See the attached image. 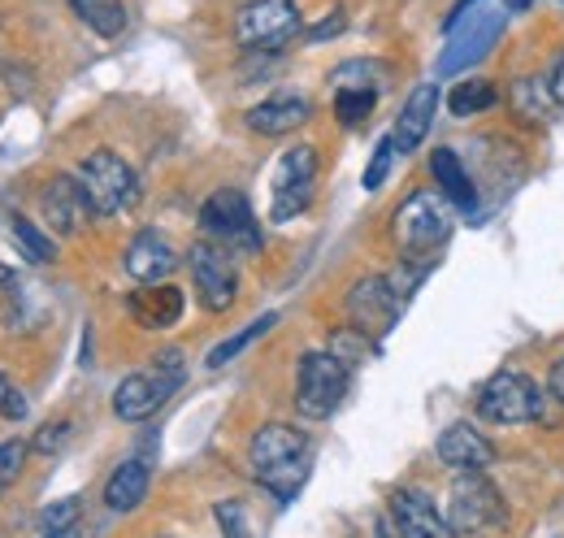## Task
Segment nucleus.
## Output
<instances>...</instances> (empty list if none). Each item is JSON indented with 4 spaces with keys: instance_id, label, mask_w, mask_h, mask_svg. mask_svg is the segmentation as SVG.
Wrapping results in <instances>:
<instances>
[{
    "instance_id": "40",
    "label": "nucleus",
    "mask_w": 564,
    "mask_h": 538,
    "mask_svg": "<svg viewBox=\"0 0 564 538\" xmlns=\"http://www.w3.org/2000/svg\"><path fill=\"white\" fill-rule=\"evenodd\" d=\"M534 0H508V9H530Z\"/></svg>"
},
{
    "instance_id": "29",
    "label": "nucleus",
    "mask_w": 564,
    "mask_h": 538,
    "mask_svg": "<svg viewBox=\"0 0 564 538\" xmlns=\"http://www.w3.org/2000/svg\"><path fill=\"white\" fill-rule=\"evenodd\" d=\"M391 161H395V139L387 134V139L373 148V161H369V170H365V192H378V187L387 183V174H391Z\"/></svg>"
},
{
    "instance_id": "3",
    "label": "nucleus",
    "mask_w": 564,
    "mask_h": 538,
    "mask_svg": "<svg viewBox=\"0 0 564 538\" xmlns=\"http://www.w3.org/2000/svg\"><path fill=\"white\" fill-rule=\"evenodd\" d=\"M352 387V369L335 356V352H304L300 369H295V408L308 421H326L339 412V404L348 400Z\"/></svg>"
},
{
    "instance_id": "25",
    "label": "nucleus",
    "mask_w": 564,
    "mask_h": 538,
    "mask_svg": "<svg viewBox=\"0 0 564 538\" xmlns=\"http://www.w3.org/2000/svg\"><path fill=\"white\" fill-rule=\"evenodd\" d=\"M512 109L521 114V122H543L547 109H552V87H547V78H539V74L517 78V83H512Z\"/></svg>"
},
{
    "instance_id": "4",
    "label": "nucleus",
    "mask_w": 564,
    "mask_h": 538,
    "mask_svg": "<svg viewBox=\"0 0 564 538\" xmlns=\"http://www.w3.org/2000/svg\"><path fill=\"white\" fill-rule=\"evenodd\" d=\"M74 179H78V187H83V196H87L96 217H118V213L135 208V201H140V179H135V170H131L118 152H109V148L91 152V157L78 165Z\"/></svg>"
},
{
    "instance_id": "19",
    "label": "nucleus",
    "mask_w": 564,
    "mask_h": 538,
    "mask_svg": "<svg viewBox=\"0 0 564 538\" xmlns=\"http://www.w3.org/2000/svg\"><path fill=\"white\" fill-rule=\"evenodd\" d=\"M131 313H135V322L148 326V331H165V326H174L183 318V291L170 287V282L143 287V291L131 295Z\"/></svg>"
},
{
    "instance_id": "11",
    "label": "nucleus",
    "mask_w": 564,
    "mask_h": 538,
    "mask_svg": "<svg viewBox=\"0 0 564 538\" xmlns=\"http://www.w3.org/2000/svg\"><path fill=\"white\" fill-rule=\"evenodd\" d=\"M387 530L395 538H456L447 513H438V504L413 491V486H400L391 491L387 499Z\"/></svg>"
},
{
    "instance_id": "13",
    "label": "nucleus",
    "mask_w": 564,
    "mask_h": 538,
    "mask_svg": "<svg viewBox=\"0 0 564 538\" xmlns=\"http://www.w3.org/2000/svg\"><path fill=\"white\" fill-rule=\"evenodd\" d=\"M438 461L456 473H482L495 461V448L474 421H452L438 434Z\"/></svg>"
},
{
    "instance_id": "17",
    "label": "nucleus",
    "mask_w": 564,
    "mask_h": 538,
    "mask_svg": "<svg viewBox=\"0 0 564 538\" xmlns=\"http://www.w3.org/2000/svg\"><path fill=\"white\" fill-rule=\"evenodd\" d=\"M170 396H174V387H170L165 378H156L152 369H148V374H131V378H122L118 391H113V412H118L122 421H148Z\"/></svg>"
},
{
    "instance_id": "31",
    "label": "nucleus",
    "mask_w": 564,
    "mask_h": 538,
    "mask_svg": "<svg viewBox=\"0 0 564 538\" xmlns=\"http://www.w3.org/2000/svg\"><path fill=\"white\" fill-rule=\"evenodd\" d=\"M213 513H217V526L226 530V538H257L252 526H248V517H243V504H239V499H226V504H217Z\"/></svg>"
},
{
    "instance_id": "16",
    "label": "nucleus",
    "mask_w": 564,
    "mask_h": 538,
    "mask_svg": "<svg viewBox=\"0 0 564 538\" xmlns=\"http://www.w3.org/2000/svg\"><path fill=\"white\" fill-rule=\"evenodd\" d=\"M122 266L127 273L143 282V287H156V282H165L174 266H178V257H174V248L156 235V230H140L135 239H131V248H127V257H122Z\"/></svg>"
},
{
    "instance_id": "12",
    "label": "nucleus",
    "mask_w": 564,
    "mask_h": 538,
    "mask_svg": "<svg viewBox=\"0 0 564 538\" xmlns=\"http://www.w3.org/2000/svg\"><path fill=\"white\" fill-rule=\"evenodd\" d=\"M400 304H404V300L395 295L391 278H378V273L360 278L352 291H348V318H352V331H360L365 338H382L391 326H395Z\"/></svg>"
},
{
    "instance_id": "7",
    "label": "nucleus",
    "mask_w": 564,
    "mask_h": 538,
    "mask_svg": "<svg viewBox=\"0 0 564 538\" xmlns=\"http://www.w3.org/2000/svg\"><path fill=\"white\" fill-rule=\"evenodd\" d=\"M478 417L491 426H525V421H543V396L539 387L517 374V369H499L482 383L478 391Z\"/></svg>"
},
{
    "instance_id": "23",
    "label": "nucleus",
    "mask_w": 564,
    "mask_h": 538,
    "mask_svg": "<svg viewBox=\"0 0 564 538\" xmlns=\"http://www.w3.org/2000/svg\"><path fill=\"white\" fill-rule=\"evenodd\" d=\"M495 100H499V92H495L491 78H460V83L447 92V109H452L456 118L487 114V109H495Z\"/></svg>"
},
{
    "instance_id": "6",
    "label": "nucleus",
    "mask_w": 564,
    "mask_h": 538,
    "mask_svg": "<svg viewBox=\"0 0 564 538\" xmlns=\"http://www.w3.org/2000/svg\"><path fill=\"white\" fill-rule=\"evenodd\" d=\"M200 226H205V239L221 244L226 252H261V226H257V213L243 192L235 187H221L213 192L205 208H200Z\"/></svg>"
},
{
    "instance_id": "15",
    "label": "nucleus",
    "mask_w": 564,
    "mask_h": 538,
    "mask_svg": "<svg viewBox=\"0 0 564 538\" xmlns=\"http://www.w3.org/2000/svg\"><path fill=\"white\" fill-rule=\"evenodd\" d=\"M308 118H313V105H308L304 96H291V92H279V96H270V100H261V105H252V109L243 114L248 131L270 134V139H274V134L300 131Z\"/></svg>"
},
{
    "instance_id": "21",
    "label": "nucleus",
    "mask_w": 564,
    "mask_h": 538,
    "mask_svg": "<svg viewBox=\"0 0 564 538\" xmlns=\"http://www.w3.org/2000/svg\"><path fill=\"white\" fill-rule=\"evenodd\" d=\"M148 482H152V473H148L143 461H122L105 482V504L113 513H135L143 504V495H148Z\"/></svg>"
},
{
    "instance_id": "37",
    "label": "nucleus",
    "mask_w": 564,
    "mask_h": 538,
    "mask_svg": "<svg viewBox=\"0 0 564 538\" xmlns=\"http://www.w3.org/2000/svg\"><path fill=\"white\" fill-rule=\"evenodd\" d=\"M547 87H552V100H556V105H564V53L556 57L552 74H547Z\"/></svg>"
},
{
    "instance_id": "26",
    "label": "nucleus",
    "mask_w": 564,
    "mask_h": 538,
    "mask_svg": "<svg viewBox=\"0 0 564 538\" xmlns=\"http://www.w3.org/2000/svg\"><path fill=\"white\" fill-rule=\"evenodd\" d=\"M274 326H279V313H265V318H257V322H248V326H243L239 335L221 338V343H217V347H213V352H209V361H205V365H209V369H221L226 361H235V356H239V352H243L248 343H257V338H261V335H270Z\"/></svg>"
},
{
    "instance_id": "41",
    "label": "nucleus",
    "mask_w": 564,
    "mask_h": 538,
    "mask_svg": "<svg viewBox=\"0 0 564 538\" xmlns=\"http://www.w3.org/2000/svg\"><path fill=\"white\" fill-rule=\"evenodd\" d=\"M561 4H564V0H561Z\"/></svg>"
},
{
    "instance_id": "39",
    "label": "nucleus",
    "mask_w": 564,
    "mask_h": 538,
    "mask_svg": "<svg viewBox=\"0 0 564 538\" xmlns=\"http://www.w3.org/2000/svg\"><path fill=\"white\" fill-rule=\"evenodd\" d=\"M44 538H78V526H74V530H57V535H44Z\"/></svg>"
},
{
    "instance_id": "24",
    "label": "nucleus",
    "mask_w": 564,
    "mask_h": 538,
    "mask_svg": "<svg viewBox=\"0 0 564 538\" xmlns=\"http://www.w3.org/2000/svg\"><path fill=\"white\" fill-rule=\"evenodd\" d=\"M330 83H335V92H387V83H391V66H382V62H344V66L330 74Z\"/></svg>"
},
{
    "instance_id": "34",
    "label": "nucleus",
    "mask_w": 564,
    "mask_h": 538,
    "mask_svg": "<svg viewBox=\"0 0 564 538\" xmlns=\"http://www.w3.org/2000/svg\"><path fill=\"white\" fill-rule=\"evenodd\" d=\"M0 417H4V421H22V417H26V396H22L4 374H0Z\"/></svg>"
},
{
    "instance_id": "5",
    "label": "nucleus",
    "mask_w": 564,
    "mask_h": 538,
    "mask_svg": "<svg viewBox=\"0 0 564 538\" xmlns=\"http://www.w3.org/2000/svg\"><path fill=\"white\" fill-rule=\"evenodd\" d=\"M300 35L295 0H248L235 13V40L248 53H279Z\"/></svg>"
},
{
    "instance_id": "27",
    "label": "nucleus",
    "mask_w": 564,
    "mask_h": 538,
    "mask_svg": "<svg viewBox=\"0 0 564 538\" xmlns=\"http://www.w3.org/2000/svg\"><path fill=\"white\" fill-rule=\"evenodd\" d=\"M13 226V239L22 244V252H26V261H35V266H48V261H57V244L35 226V222H26V217H13L9 222Z\"/></svg>"
},
{
    "instance_id": "33",
    "label": "nucleus",
    "mask_w": 564,
    "mask_h": 538,
    "mask_svg": "<svg viewBox=\"0 0 564 538\" xmlns=\"http://www.w3.org/2000/svg\"><path fill=\"white\" fill-rule=\"evenodd\" d=\"M365 347H369V338L360 335V331H339V335L330 338V347H326V352H335V356H339V361L352 369L356 361L365 356Z\"/></svg>"
},
{
    "instance_id": "30",
    "label": "nucleus",
    "mask_w": 564,
    "mask_h": 538,
    "mask_svg": "<svg viewBox=\"0 0 564 538\" xmlns=\"http://www.w3.org/2000/svg\"><path fill=\"white\" fill-rule=\"evenodd\" d=\"M74 521H78V499H57V504H48L44 513H40V526H44V535H57V530H74Z\"/></svg>"
},
{
    "instance_id": "2",
    "label": "nucleus",
    "mask_w": 564,
    "mask_h": 538,
    "mask_svg": "<svg viewBox=\"0 0 564 538\" xmlns=\"http://www.w3.org/2000/svg\"><path fill=\"white\" fill-rule=\"evenodd\" d=\"M447 521L456 538H503L508 535V504L487 473H456L447 491Z\"/></svg>"
},
{
    "instance_id": "38",
    "label": "nucleus",
    "mask_w": 564,
    "mask_h": 538,
    "mask_svg": "<svg viewBox=\"0 0 564 538\" xmlns=\"http://www.w3.org/2000/svg\"><path fill=\"white\" fill-rule=\"evenodd\" d=\"M547 387H552L556 404H564V361H556V365H552V378H547Z\"/></svg>"
},
{
    "instance_id": "1",
    "label": "nucleus",
    "mask_w": 564,
    "mask_h": 538,
    "mask_svg": "<svg viewBox=\"0 0 564 538\" xmlns=\"http://www.w3.org/2000/svg\"><path fill=\"white\" fill-rule=\"evenodd\" d=\"M308 456H313L308 439H304L295 426H282V421L261 426V430L252 434V443H248L252 477H257L274 499H282V504L304 486V477H308Z\"/></svg>"
},
{
    "instance_id": "18",
    "label": "nucleus",
    "mask_w": 564,
    "mask_h": 538,
    "mask_svg": "<svg viewBox=\"0 0 564 538\" xmlns=\"http://www.w3.org/2000/svg\"><path fill=\"white\" fill-rule=\"evenodd\" d=\"M434 114H438V87L434 83L413 87V96L404 100V109L395 118V131H391L395 152H417L422 139L430 134V127H434Z\"/></svg>"
},
{
    "instance_id": "20",
    "label": "nucleus",
    "mask_w": 564,
    "mask_h": 538,
    "mask_svg": "<svg viewBox=\"0 0 564 538\" xmlns=\"http://www.w3.org/2000/svg\"><path fill=\"white\" fill-rule=\"evenodd\" d=\"M430 174H434L438 196L447 204H456V208H474V204H478L474 179L465 174V165H460V157H456L452 148H434V152H430Z\"/></svg>"
},
{
    "instance_id": "14",
    "label": "nucleus",
    "mask_w": 564,
    "mask_h": 538,
    "mask_svg": "<svg viewBox=\"0 0 564 538\" xmlns=\"http://www.w3.org/2000/svg\"><path fill=\"white\" fill-rule=\"evenodd\" d=\"M40 208H44V222H48L57 235H78L83 222L91 217V204H87V196H83V187H78L74 174L48 179V187H44V196H40Z\"/></svg>"
},
{
    "instance_id": "8",
    "label": "nucleus",
    "mask_w": 564,
    "mask_h": 538,
    "mask_svg": "<svg viewBox=\"0 0 564 538\" xmlns=\"http://www.w3.org/2000/svg\"><path fill=\"white\" fill-rule=\"evenodd\" d=\"M395 244L404 252H434L452 235V208L438 192H413L391 217Z\"/></svg>"
},
{
    "instance_id": "10",
    "label": "nucleus",
    "mask_w": 564,
    "mask_h": 538,
    "mask_svg": "<svg viewBox=\"0 0 564 538\" xmlns=\"http://www.w3.org/2000/svg\"><path fill=\"white\" fill-rule=\"evenodd\" d=\"M313 187H317V152H313L308 143H300V148L282 152L270 217H274V222H291V217H300V213L313 204Z\"/></svg>"
},
{
    "instance_id": "28",
    "label": "nucleus",
    "mask_w": 564,
    "mask_h": 538,
    "mask_svg": "<svg viewBox=\"0 0 564 538\" xmlns=\"http://www.w3.org/2000/svg\"><path fill=\"white\" fill-rule=\"evenodd\" d=\"M373 105H378V92H335V114H339V122L348 131L365 127V118L373 114Z\"/></svg>"
},
{
    "instance_id": "35",
    "label": "nucleus",
    "mask_w": 564,
    "mask_h": 538,
    "mask_svg": "<svg viewBox=\"0 0 564 538\" xmlns=\"http://www.w3.org/2000/svg\"><path fill=\"white\" fill-rule=\"evenodd\" d=\"M66 439H70V421H53V426H44V430H40L35 448H40L44 456H53V452H62V448H66Z\"/></svg>"
},
{
    "instance_id": "36",
    "label": "nucleus",
    "mask_w": 564,
    "mask_h": 538,
    "mask_svg": "<svg viewBox=\"0 0 564 538\" xmlns=\"http://www.w3.org/2000/svg\"><path fill=\"white\" fill-rule=\"evenodd\" d=\"M344 26H348V22H344V13L335 9V13H330V22H322V26H313V31H308V40H330V35H339Z\"/></svg>"
},
{
    "instance_id": "9",
    "label": "nucleus",
    "mask_w": 564,
    "mask_h": 538,
    "mask_svg": "<svg viewBox=\"0 0 564 538\" xmlns=\"http://www.w3.org/2000/svg\"><path fill=\"white\" fill-rule=\"evenodd\" d=\"M187 269H192V282H196V295L209 313H226L239 295V269H235V252H226L221 244L200 239L192 244L187 252Z\"/></svg>"
},
{
    "instance_id": "22",
    "label": "nucleus",
    "mask_w": 564,
    "mask_h": 538,
    "mask_svg": "<svg viewBox=\"0 0 564 538\" xmlns=\"http://www.w3.org/2000/svg\"><path fill=\"white\" fill-rule=\"evenodd\" d=\"M74 18L91 31V35H100V40H118L122 31H127V22H131V13H127V0H70Z\"/></svg>"
},
{
    "instance_id": "32",
    "label": "nucleus",
    "mask_w": 564,
    "mask_h": 538,
    "mask_svg": "<svg viewBox=\"0 0 564 538\" xmlns=\"http://www.w3.org/2000/svg\"><path fill=\"white\" fill-rule=\"evenodd\" d=\"M22 461H26V443L22 439H9L0 443V495L13 486V477L22 473Z\"/></svg>"
}]
</instances>
